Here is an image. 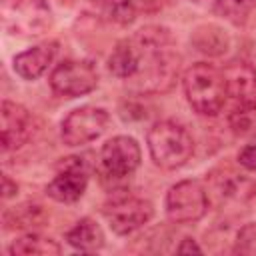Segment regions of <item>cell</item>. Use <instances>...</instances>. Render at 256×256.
Masks as SVG:
<instances>
[{"label": "cell", "instance_id": "obj_21", "mask_svg": "<svg viewBox=\"0 0 256 256\" xmlns=\"http://www.w3.org/2000/svg\"><path fill=\"white\" fill-rule=\"evenodd\" d=\"M234 252L238 254H256V222L244 224L236 236Z\"/></svg>", "mask_w": 256, "mask_h": 256}, {"label": "cell", "instance_id": "obj_8", "mask_svg": "<svg viewBox=\"0 0 256 256\" xmlns=\"http://www.w3.org/2000/svg\"><path fill=\"white\" fill-rule=\"evenodd\" d=\"M110 122V116L104 108L98 106H80L74 108L60 124V136L66 146H82L100 138Z\"/></svg>", "mask_w": 256, "mask_h": 256}, {"label": "cell", "instance_id": "obj_11", "mask_svg": "<svg viewBox=\"0 0 256 256\" xmlns=\"http://www.w3.org/2000/svg\"><path fill=\"white\" fill-rule=\"evenodd\" d=\"M226 82V96L234 102V108L256 106V70L244 60H232L222 68Z\"/></svg>", "mask_w": 256, "mask_h": 256}, {"label": "cell", "instance_id": "obj_3", "mask_svg": "<svg viewBox=\"0 0 256 256\" xmlns=\"http://www.w3.org/2000/svg\"><path fill=\"white\" fill-rule=\"evenodd\" d=\"M146 144L156 166L164 170H176L184 166L194 152V140L190 132L174 120H158L146 134Z\"/></svg>", "mask_w": 256, "mask_h": 256}, {"label": "cell", "instance_id": "obj_13", "mask_svg": "<svg viewBox=\"0 0 256 256\" xmlns=\"http://www.w3.org/2000/svg\"><path fill=\"white\" fill-rule=\"evenodd\" d=\"M54 56H56V44L46 42V44H38V46H32V48L16 54L12 60V66L20 78L36 80L48 70Z\"/></svg>", "mask_w": 256, "mask_h": 256}, {"label": "cell", "instance_id": "obj_24", "mask_svg": "<svg viewBox=\"0 0 256 256\" xmlns=\"http://www.w3.org/2000/svg\"><path fill=\"white\" fill-rule=\"evenodd\" d=\"M176 252H180V254H186V252H196V254H200L202 248L194 242V238H184V240L176 246Z\"/></svg>", "mask_w": 256, "mask_h": 256}, {"label": "cell", "instance_id": "obj_19", "mask_svg": "<svg viewBox=\"0 0 256 256\" xmlns=\"http://www.w3.org/2000/svg\"><path fill=\"white\" fill-rule=\"evenodd\" d=\"M228 124L236 136L256 140V106L234 108L232 114L228 116Z\"/></svg>", "mask_w": 256, "mask_h": 256}, {"label": "cell", "instance_id": "obj_17", "mask_svg": "<svg viewBox=\"0 0 256 256\" xmlns=\"http://www.w3.org/2000/svg\"><path fill=\"white\" fill-rule=\"evenodd\" d=\"M8 252L14 256H52V254H60L62 248L56 240L32 232V234H26V236L14 240L8 248Z\"/></svg>", "mask_w": 256, "mask_h": 256}, {"label": "cell", "instance_id": "obj_16", "mask_svg": "<svg viewBox=\"0 0 256 256\" xmlns=\"http://www.w3.org/2000/svg\"><path fill=\"white\" fill-rule=\"evenodd\" d=\"M192 46L208 56H220L228 50L230 38L224 28L216 24H202L192 32Z\"/></svg>", "mask_w": 256, "mask_h": 256}, {"label": "cell", "instance_id": "obj_25", "mask_svg": "<svg viewBox=\"0 0 256 256\" xmlns=\"http://www.w3.org/2000/svg\"><path fill=\"white\" fill-rule=\"evenodd\" d=\"M2 192H4V198H10V196H14L16 194V190H18V186H16V182H12L10 180V176H4L2 178Z\"/></svg>", "mask_w": 256, "mask_h": 256}, {"label": "cell", "instance_id": "obj_23", "mask_svg": "<svg viewBox=\"0 0 256 256\" xmlns=\"http://www.w3.org/2000/svg\"><path fill=\"white\" fill-rule=\"evenodd\" d=\"M168 0H134V4H136V10H138V14H150V12H158L164 4H166Z\"/></svg>", "mask_w": 256, "mask_h": 256}, {"label": "cell", "instance_id": "obj_2", "mask_svg": "<svg viewBox=\"0 0 256 256\" xmlns=\"http://www.w3.org/2000/svg\"><path fill=\"white\" fill-rule=\"evenodd\" d=\"M182 86L190 108L200 116H216L228 98L222 70L208 62L192 64L184 72Z\"/></svg>", "mask_w": 256, "mask_h": 256}, {"label": "cell", "instance_id": "obj_20", "mask_svg": "<svg viewBox=\"0 0 256 256\" xmlns=\"http://www.w3.org/2000/svg\"><path fill=\"white\" fill-rule=\"evenodd\" d=\"M102 10H104V16L116 24H130L138 16L134 0H104Z\"/></svg>", "mask_w": 256, "mask_h": 256}, {"label": "cell", "instance_id": "obj_18", "mask_svg": "<svg viewBox=\"0 0 256 256\" xmlns=\"http://www.w3.org/2000/svg\"><path fill=\"white\" fill-rule=\"evenodd\" d=\"M256 0H214L212 12L232 24H244Z\"/></svg>", "mask_w": 256, "mask_h": 256}, {"label": "cell", "instance_id": "obj_1", "mask_svg": "<svg viewBox=\"0 0 256 256\" xmlns=\"http://www.w3.org/2000/svg\"><path fill=\"white\" fill-rule=\"evenodd\" d=\"M136 54V70L128 80L142 94L164 92L178 74V54L164 28H144L130 36Z\"/></svg>", "mask_w": 256, "mask_h": 256}, {"label": "cell", "instance_id": "obj_6", "mask_svg": "<svg viewBox=\"0 0 256 256\" xmlns=\"http://www.w3.org/2000/svg\"><path fill=\"white\" fill-rule=\"evenodd\" d=\"M140 160L142 152L132 136H114L102 146L98 168L106 180L118 182L130 178L140 166Z\"/></svg>", "mask_w": 256, "mask_h": 256}, {"label": "cell", "instance_id": "obj_7", "mask_svg": "<svg viewBox=\"0 0 256 256\" xmlns=\"http://www.w3.org/2000/svg\"><path fill=\"white\" fill-rule=\"evenodd\" d=\"M50 88L64 98H78L98 86V72L88 60H62L52 70Z\"/></svg>", "mask_w": 256, "mask_h": 256}, {"label": "cell", "instance_id": "obj_15", "mask_svg": "<svg viewBox=\"0 0 256 256\" xmlns=\"http://www.w3.org/2000/svg\"><path fill=\"white\" fill-rule=\"evenodd\" d=\"M66 242L80 252H96L104 246V232L92 218H82L66 232Z\"/></svg>", "mask_w": 256, "mask_h": 256}, {"label": "cell", "instance_id": "obj_4", "mask_svg": "<svg viewBox=\"0 0 256 256\" xmlns=\"http://www.w3.org/2000/svg\"><path fill=\"white\" fill-rule=\"evenodd\" d=\"M2 24L14 36H40L52 24L44 0H2Z\"/></svg>", "mask_w": 256, "mask_h": 256}, {"label": "cell", "instance_id": "obj_5", "mask_svg": "<svg viewBox=\"0 0 256 256\" xmlns=\"http://www.w3.org/2000/svg\"><path fill=\"white\" fill-rule=\"evenodd\" d=\"M208 194L200 180H182L166 194V214L176 224L198 222L208 212Z\"/></svg>", "mask_w": 256, "mask_h": 256}, {"label": "cell", "instance_id": "obj_12", "mask_svg": "<svg viewBox=\"0 0 256 256\" xmlns=\"http://www.w3.org/2000/svg\"><path fill=\"white\" fill-rule=\"evenodd\" d=\"M0 116H2V148L6 152L20 148L32 134L30 112L12 100H4Z\"/></svg>", "mask_w": 256, "mask_h": 256}, {"label": "cell", "instance_id": "obj_22", "mask_svg": "<svg viewBox=\"0 0 256 256\" xmlns=\"http://www.w3.org/2000/svg\"><path fill=\"white\" fill-rule=\"evenodd\" d=\"M238 164L248 172H256V144H246L238 152Z\"/></svg>", "mask_w": 256, "mask_h": 256}, {"label": "cell", "instance_id": "obj_9", "mask_svg": "<svg viewBox=\"0 0 256 256\" xmlns=\"http://www.w3.org/2000/svg\"><path fill=\"white\" fill-rule=\"evenodd\" d=\"M102 214L112 232H116L118 236H128L150 222V218L154 216V208L144 198L120 196L108 202L102 208Z\"/></svg>", "mask_w": 256, "mask_h": 256}, {"label": "cell", "instance_id": "obj_10", "mask_svg": "<svg viewBox=\"0 0 256 256\" xmlns=\"http://www.w3.org/2000/svg\"><path fill=\"white\" fill-rule=\"evenodd\" d=\"M88 186V168L80 156L64 158L56 176L48 182L46 194L62 204H72L82 198Z\"/></svg>", "mask_w": 256, "mask_h": 256}, {"label": "cell", "instance_id": "obj_14", "mask_svg": "<svg viewBox=\"0 0 256 256\" xmlns=\"http://www.w3.org/2000/svg\"><path fill=\"white\" fill-rule=\"evenodd\" d=\"M212 184L220 198L232 200V202H246L256 194V180H252L248 174H242L230 168L214 172Z\"/></svg>", "mask_w": 256, "mask_h": 256}]
</instances>
